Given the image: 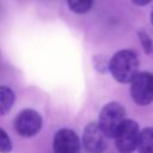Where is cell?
<instances>
[{
  "mask_svg": "<svg viewBox=\"0 0 153 153\" xmlns=\"http://www.w3.org/2000/svg\"><path fill=\"white\" fill-rule=\"evenodd\" d=\"M110 74L121 84H130L139 74V57L130 49H122L115 53L110 60Z\"/></svg>",
  "mask_w": 153,
  "mask_h": 153,
  "instance_id": "cell-1",
  "label": "cell"
},
{
  "mask_svg": "<svg viewBox=\"0 0 153 153\" xmlns=\"http://www.w3.org/2000/svg\"><path fill=\"white\" fill-rule=\"evenodd\" d=\"M126 120V108L117 102H111L102 108L98 124L108 137L115 139Z\"/></svg>",
  "mask_w": 153,
  "mask_h": 153,
  "instance_id": "cell-2",
  "label": "cell"
},
{
  "mask_svg": "<svg viewBox=\"0 0 153 153\" xmlns=\"http://www.w3.org/2000/svg\"><path fill=\"white\" fill-rule=\"evenodd\" d=\"M130 96L137 105H148L153 102V74L140 72L130 82Z\"/></svg>",
  "mask_w": 153,
  "mask_h": 153,
  "instance_id": "cell-3",
  "label": "cell"
},
{
  "mask_svg": "<svg viewBox=\"0 0 153 153\" xmlns=\"http://www.w3.org/2000/svg\"><path fill=\"white\" fill-rule=\"evenodd\" d=\"M140 133L139 124L135 121L127 118L115 136L117 151L120 153H133L137 148Z\"/></svg>",
  "mask_w": 153,
  "mask_h": 153,
  "instance_id": "cell-4",
  "label": "cell"
},
{
  "mask_svg": "<svg viewBox=\"0 0 153 153\" xmlns=\"http://www.w3.org/2000/svg\"><path fill=\"white\" fill-rule=\"evenodd\" d=\"M42 128V116L33 109L22 110L14 120V129L17 134L24 137H31L38 134Z\"/></svg>",
  "mask_w": 153,
  "mask_h": 153,
  "instance_id": "cell-5",
  "label": "cell"
},
{
  "mask_svg": "<svg viewBox=\"0 0 153 153\" xmlns=\"http://www.w3.org/2000/svg\"><path fill=\"white\" fill-rule=\"evenodd\" d=\"M82 146L88 153H103L108 147V136L98 123H88L82 133Z\"/></svg>",
  "mask_w": 153,
  "mask_h": 153,
  "instance_id": "cell-6",
  "label": "cell"
},
{
  "mask_svg": "<svg viewBox=\"0 0 153 153\" xmlns=\"http://www.w3.org/2000/svg\"><path fill=\"white\" fill-rule=\"evenodd\" d=\"M53 149L54 153H79L80 139L74 130L62 128L54 136Z\"/></svg>",
  "mask_w": 153,
  "mask_h": 153,
  "instance_id": "cell-7",
  "label": "cell"
},
{
  "mask_svg": "<svg viewBox=\"0 0 153 153\" xmlns=\"http://www.w3.org/2000/svg\"><path fill=\"white\" fill-rule=\"evenodd\" d=\"M16 100V96L12 88L7 86L0 87V115L5 116L10 112Z\"/></svg>",
  "mask_w": 153,
  "mask_h": 153,
  "instance_id": "cell-8",
  "label": "cell"
},
{
  "mask_svg": "<svg viewBox=\"0 0 153 153\" xmlns=\"http://www.w3.org/2000/svg\"><path fill=\"white\" fill-rule=\"evenodd\" d=\"M136 149L139 153H153V128L147 127L141 130Z\"/></svg>",
  "mask_w": 153,
  "mask_h": 153,
  "instance_id": "cell-9",
  "label": "cell"
},
{
  "mask_svg": "<svg viewBox=\"0 0 153 153\" xmlns=\"http://www.w3.org/2000/svg\"><path fill=\"white\" fill-rule=\"evenodd\" d=\"M67 5L72 12L76 14H82L91 10L93 0H67Z\"/></svg>",
  "mask_w": 153,
  "mask_h": 153,
  "instance_id": "cell-10",
  "label": "cell"
},
{
  "mask_svg": "<svg viewBox=\"0 0 153 153\" xmlns=\"http://www.w3.org/2000/svg\"><path fill=\"white\" fill-rule=\"evenodd\" d=\"M110 60L106 55H103V54H98V55H94L93 56V67L97 72L104 74V73H108L110 72Z\"/></svg>",
  "mask_w": 153,
  "mask_h": 153,
  "instance_id": "cell-11",
  "label": "cell"
},
{
  "mask_svg": "<svg viewBox=\"0 0 153 153\" xmlns=\"http://www.w3.org/2000/svg\"><path fill=\"white\" fill-rule=\"evenodd\" d=\"M12 151V142L7 133L1 128L0 129V152L1 153H10Z\"/></svg>",
  "mask_w": 153,
  "mask_h": 153,
  "instance_id": "cell-12",
  "label": "cell"
},
{
  "mask_svg": "<svg viewBox=\"0 0 153 153\" xmlns=\"http://www.w3.org/2000/svg\"><path fill=\"white\" fill-rule=\"evenodd\" d=\"M137 36H139V39H140V43L145 50V53L147 55H149L152 53V49H153V42L151 39V37L145 32V31H139L137 32Z\"/></svg>",
  "mask_w": 153,
  "mask_h": 153,
  "instance_id": "cell-13",
  "label": "cell"
},
{
  "mask_svg": "<svg viewBox=\"0 0 153 153\" xmlns=\"http://www.w3.org/2000/svg\"><path fill=\"white\" fill-rule=\"evenodd\" d=\"M134 5L136 6H146L147 4H149L152 0H131Z\"/></svg>",
  "mask_w": 153,
  "mask_h": 153,
  "instance_id": "cell-14",
  "label": "cell"
},
{
  "mask_svg": "<svg viewBox=\"0 0 153 153\" xmlns=\"http://www.w3.org/2000/svg\"><path fill=\"white\" fill-rule=\"evenodd\" d=\"M149 19H151V24L153 25V8H152V11H151V17H149Z\"/></svg>",
  "mask_w": 153,
  "mask_h": 153,
  "instance_id": "cell-15",
  "label": "cell"
}]
</instances>
